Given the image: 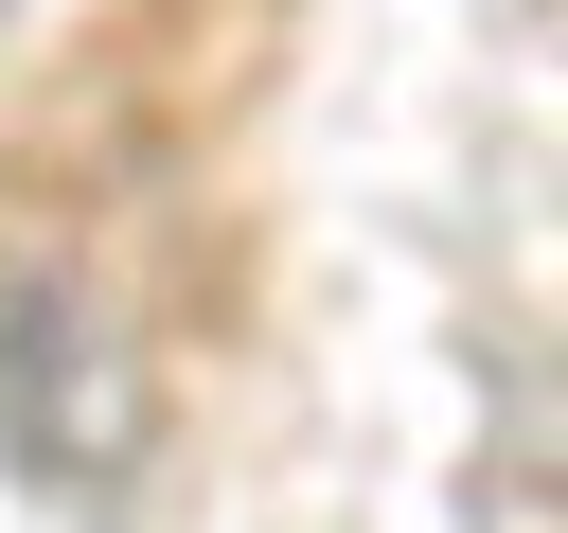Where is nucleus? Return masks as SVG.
Masks as SVG:
<instances>
[{
	"label": "nucleus",
	"instance_id": "1",
	"mask_svg": "<svg viewBox=\"0 0 568 533\" xmlns=\"http://www.w3.org/2000/svg\"><path fill=\"white\" fill-rule=\"evenodd\" d=\"M0 462L71 515H124L160 480V355L71 249H0Z\"/></svg>",
	"mask_w": 568,
	"mask_h": 533
}]
</instances>
